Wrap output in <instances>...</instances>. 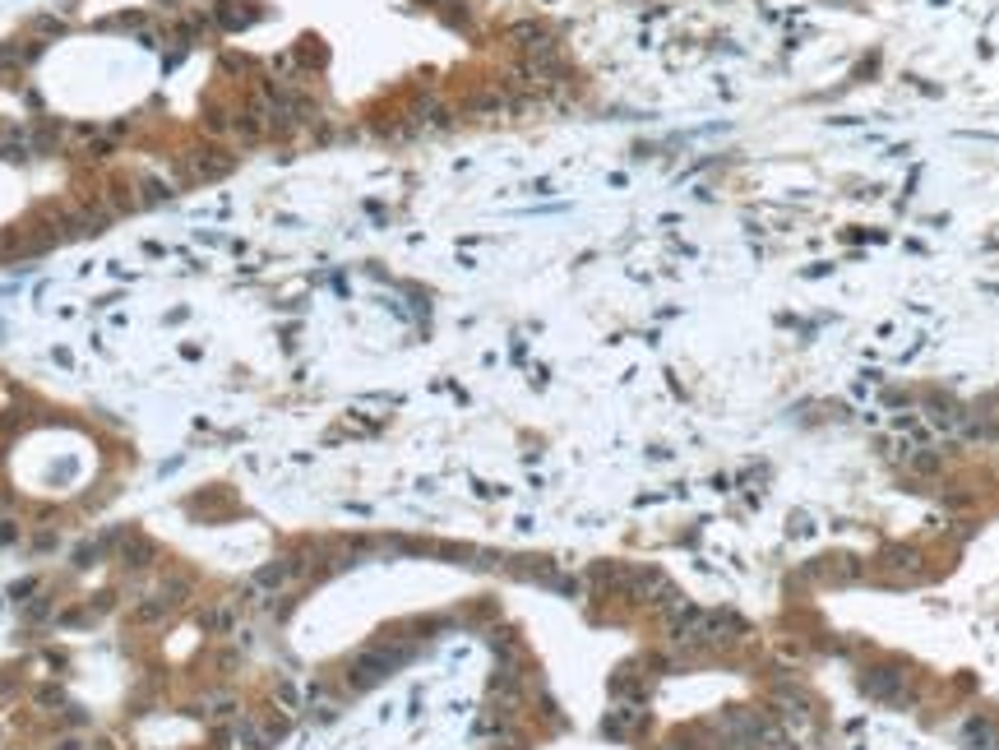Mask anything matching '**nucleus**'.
Returning <instances> with one entry per match:
<instances>
[{
    "label": "nucleus",
    "instance_id": "2",
    "mask_svg": "<svg viewBox=\"0 0 999 750\" xmlns=\"http://www.w3.org/2000/svg\"><path fill=\"white\" fill-rule=\"evenodd\" d=\"M236 737H241V746H246V750H268V746H274V732H268L259 718H241Z\"/></svg>",
    "mask_w": 999,
    "mask_h": 750
},
{
    "label": "nucleus",
    "instance_id": "6",
    "mask_svg": "<svg viewBox=\"0 0 999 750\" xmlns=\"http://www.w3.org/2000/svg\"><path fill=\"white\" fill-rule=\"evenodd\" d=\"M204 626H208L213 635H227V630H232V607H213V611L204 616Z\"/></svg>",
    "mask_w": 999,
    "mask_h": 750
},
{
    "label": "nucleus",
    "instance_id": "4",
    "mask_svg": "<svg viewBox=\"0 0 999 750\" xmlns=\"http://www.w3.org/2000/svg\"><path fill=\"white\" fill-rule=\"evenodd\" d=\"M962 741H971V746H995V728L986 718H971L967 728H962Z\"/></svg>",
    "mask_w": 999,
    "mask_h": 750
},
{
    "label": "nucleus",
    "instance_id": "7",
    "mask_svg": "<svg viewBox=\"0 0 999 750\" xmlns=\"http://www.w3.org/2000/svg\"><path fill=\"white\" fill-rule=\"evenodd\" d=\"M29 61V51H19V47H10V42H0V70H14V65H23Z\"/></svg>",
    "mask_w": 999,
    "mask_h": 750
},
{
    "label": "nucleus",
    "instance_id": "8",
    "mask_svg": "<svg viewBox=\"0 0 999 750\" xmlns=\"http://www.w3.org/2000/svg\"><path fill=\"white\" fill-rule=\"evenodd\" d=\"M56 750H89V746H84V741H74V737H70V741H61V746H56Z\"/></svg>",
    "mask_w": 999,
    "mask_h": 750
},
{
    "label": "nucleus",
    "instance_id": "5",
    "mask_svg": "<svg viewBox=\"0 0 999 750\" xmlns=\"http://www.w3.org/2000/svg\"><path fill=\"white\" fill-rule=\"evenodd\" d=\"M148 556H153V547L144 538H130L125 542V566H148Z\"/></svg>",
    "mask_w": 999,
    "mask_h": 750
},
{
    "label": "nucleus",
    "instance_id": "1",
    "mask_svg": "<svg viewBox=\"0 0 999 750\" xmlns=\"http://www.w3.org/2000/svg\"><path fill=\"white\" fill-rule=\"evenodd\" d=\"M866 690L875 700H888V704H911V695H916L911 677L898 672V667H875V672H866Z\"/></svg>",
    "mask_w": 999,
    "mask_h": 750
},
{
    "label": "nucleus",
    "instance_id": "3",
    "mask_svg": "<svg viewBox=\"0 0 999 750\" xmlns=\"http://www.w3.org/2000/svg\"><path fill=\"white\" fill-rule=\"evenodd\" d=\"M167 611H172V602L157 593V598H148V602H140V607H134V611H130V621H134V626H157V621H162V616H167Z\"/></svg>",
    "mask_w": 999,
    "mask_h": 750
}]
</instances>
